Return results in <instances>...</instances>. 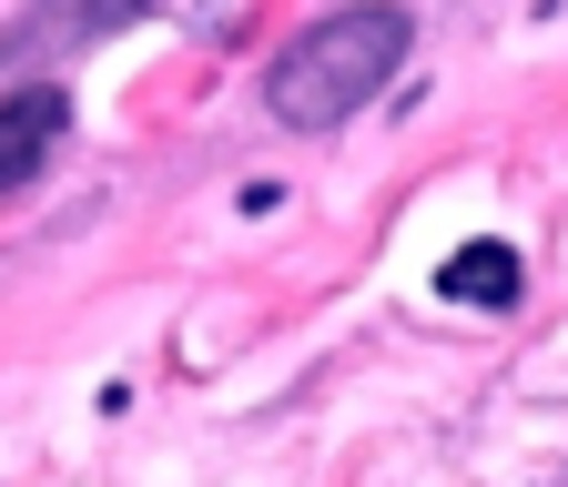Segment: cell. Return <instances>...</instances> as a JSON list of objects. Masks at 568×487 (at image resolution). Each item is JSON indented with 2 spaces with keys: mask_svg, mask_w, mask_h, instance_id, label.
Segmentation results:
<instances>
[{
  "mask_svg": "<svg viewBox=\"0 0 568 487\" xmlns=\"http://www.w3.org/2000/svg\"><path fill=\"white\" fill-rule=\"evenodd\" d=\"M396 61H406V11L396 0H345V11H325L305 41L274 51L264 102H274L284 132H335V122H355L396 82Z\"/></svg>",
  "mask_w": 568,
  "mask_h": 487,
  "instance_id": "cell-1",
  "label": "cell"
},
{
  "mask_svg": "<svg viewBox=\"0 0 568 487\" xmlns=\"http://www.w3.org/2000/svg\"><path fill=\"white\" fill-rule=\"evenodd\" d=\"M153 0H31V11L11 21V41H0V61H41V51H82L122 21H142Z\"/></svg>",
  "mask_w": 568,
  "mask_h": 487,
  "instance_id": "cell-2",
  "label": "cell"
},
{
  "mask_svg": "<svg viewBox=\"0 0 568 487\" xmlns=\"http://www.w3.org/2000/svg\"><path fill=\"white\" fill-rule=\"evenodd\" d=\"M61 122H71V92H61V82H21L11 102H0V193H21V183L51 163Z\"/></svg>",
  "mask_w": 568,
  "mask_h": 487,
  "instance_id": "cell-3",
  "label": "cell"
},
{
  "mask_svg": "<svg viewBox=\"0 0 568 487\" xmlns=\"http://www.w3.org/2000/svg\"><path fill=\"white\" fill-rule=\"evenodd\" d=\"M437 295L447 305H518V244H497V234L457 244L447 274H437Z\"/></svg>",
  "mask_w": 568,
  "mask_h": 487,
  "instance_id": "cell-4",
  "label": "cell"
}]
</instances>
